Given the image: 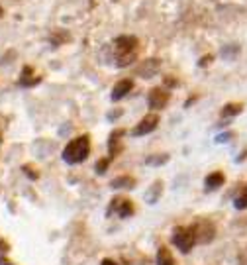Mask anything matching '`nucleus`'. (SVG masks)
Masks as SVG:
<instances>
[{
    "instance_id": "obj_24",
    "label": "nucleus",
    "mask_w": 247,
    "mask_h": 265,
    "mask_svg": "<svg viewBox=\"0 0 247 265\" xmlns=\"http://www.w3.org/2000/svg\"><path fill=\"white\" fill-rule=\"evenodd\" d=\"M165 85H167V87H177V81H175L173 77H165Z\"/></svg>"
},
{
    "instance_id": "obj_3",
    "label": "nucleus",
    "mask_w": 247,
    "mask_h": 265,
    "mask_svg": "<svg viewBox=\"0 0 247 265\" xmlns=\"http://www.w3.org/2000/svg\"><path fill=\"white\" fill-rule=\"evenodd\" d=\"M171 242H173L175 247H179L182 253H188L194 247V243H196V236H194V232H192L190 226H177L173 230Z\"/></svg>"
},
{
    "instance_id": "obj_8",
    "label": "nucleus",
    "mask_w": 247,
    "mask_h": 265,
    "mask_svg": "<svg viewBox=\"0 0 247 265\" xmlns=\"http://www.w3.org/2000/svg\"><path fill=\"white\" fill-rule=\"evenodd\" d=\"M159 69H161V61L159 59H147V61H143L141 65L135 69V75H139L143 79H151V77L157 75Z\"/></svg>"
},
{
    "instance_id": "obj_10",
    "label": "nucleus",
    "mask_w": 247,
    "mask_h": 265,
    "mask_svg": "<svg viewBox=\"0 0 247 265\" xmlns=\"http://www.w3.org/2000/svg\"><path fill=\"white\" fill-rule=\"evenodd\" d=\"M126 134V130H122V128H118V130H114L110 134V138H108V152H110V159H116L118 154L122 152V136Z\"/></svg>"
},
{
    "instance_id": "obj_14",
    "label": "nucleus",
    "mask_w": 247,
    "mask_h": 265,
    "mask_svg": "<svg viewBox=\"0 0 247 265\" xmlns=\"http://www.w3.org/2000/svg\"><path fill=\"white\" fill-rule=\"evenodd\" d=\"M157 265H175V257L167 245H161L157 249Z\"/></svg>"
},
{
    "instance_id": "obj_13",
    "label": "nucleus",
    "mask_w": 247,
    "mask_h": 265,
    "mask_svg": "<svg viewBox=\"0 0 247 265\" xmlns=\"http://www.w3.org/2000/svg\"><path fill=\"white\" fill-rule=\"evenodd\" d=\"M135 185H137V181L130 175H120L110 181V187L112 189H134Z\"/></svg>"
},
{
    "instance_id": "obj_26",
    "label": "nucleus",
    "mask_w": 247,
    "mask_h": 265,
    "mask_svg": "<svg viewBox=\"0 0 247 265\" xmlns=\"http://www.w3.org/2000/svg\"><path fill=\"white\" fill-rule=\"evenodd\" d=\"M2 16H4V10H2V6H0V18H2Z\"/></svg>"
},
{
    "instance_id": "obj_7",
    "label": "nucleus",
    "mask_w": 247,
    "mask_h": 265,
    "mask_svg": "<svg viewBox=\"0 0 247 265\" xmlns=\"http://www.w3.org/2000/svg\"><path fill=\"white\" fill-rule=\"evenodd\" d=\"M157 126H159V116L155 114V112H151V114L143 116V118L139 120V124H135V128L132 130V136H135V138H139V136H147V134L153 132Z\"/></svg>"
},
{
    "instance_id": "obj_17",
    "label": "nucleus",
    "mask_w": 247,
    "mask_h": 265,
    "mask_svg": "<svg viewBox=\"0 0 247 265\" xmlns=\"http://www.w3.org/2000/svg\"><path fill=\"white\" fill-rule=\"evenodd\" d=\"M233 206H235L237 210H245L247 208V183L241 187V191L237 193V197L233 200Z\"/></svg>"
},
{
    "instance_id": "obj_21",
    "label": "nucleus",
    "mask_w": 247,
    "mask_h": 265,
    "mask_svg": "<svg viewBox=\"0 0 247 265\" xmlns=\"http://www.w3.org/2000/svg\"><path fill=\"white\" fill-rule=\"evenodd\" d=\"M112 163V159L110 157H104V159H100L98 163H96V173L98 175H102V173H106V169H108V165Z\"/></svg>"
},
{
    "instance_id": "obj_23",
    "label": "nucleus",
    "mask_w": 247,
    "mask_h": 265,
    "mask_svg": "<svg viewBox=\"0 0 247 265\" xmlns=\"http://www.w3.org/2000/svg\"><path fill=\"white\" fill-rule=\"evenodd\" d=\"M212 59H214V55H204L202 59L198 61V65H200V67H208L210 63H212Z\"/></svg>"
},
{
    "instance_id": "obj_12",
    "label": "nucleus",
    "mask_w": 247,
    "mask_h": 265,
    "mask_svg": "<svg viewBox=\"0 0 247 265\" xmlns=\"http://www.w3.org/2000/svg\"><path fill=\"white\" fill-rule=\"evenodd\" d=\"M224 183H225L224 173H222V171H214V173H210V175L206 177V181H204V187H206V191H208V193H212V191L220 189Z\"/></svg>"
},
{
    "instance_id": "obj_20",
    "label": "nucleus",
    "mask_w": 247,
    "mask_h": 265,
    "mask_svg": "<svg viewBox=\"0 0 247 265\" xmlns=\"http://www.w3.org/2000/svg\"><path fill=\"white\" fill-rule=\"evenodd\" d=\"M169 161V155L167 154H161V155H151L147 157V165H163Z\"/></svg>"
},
{
    "instance_id": "obj_18",
    "label": "nucleus",
    "mask_w": 247,
    "mask_h": 265,
    "mask_svg": "<svg viewBox=\"0 0 247 265\" xmlns=\"http://www.w3.org/2000/svg\"><path fill=\"white\" fill-rule=\"evenodd\" d=\"M8 251H10V245L6 240H0V265H16L14 261L8 259Z\"/></svg>"
},
{
    "instance_id": "obj_15",
    "label": "nucleus",
    "mask_w": 247,
    "mask_h": 265,
    "mask_svg": "<svg viewBox=\"0 0 247 265\" xmlns=\"http://www.w3.org/2000/svg\"><path fill=\"white\" fill-rule=\"evenodd\" d=\"M243 110V104L241 102H229L222 108V118H231V116H237L239 112Z\"/></svg>"
},
{
    "instance_id": "obj_11",
    "label": "nucleus",
    "mask_w": 247,
    "mask_h": 265,
    "mask_svg": "<svg viewBox=\"0 0 247 265\" xmlns=\"http://www.w3.org/2000/svg\"><path fill=\"white\" fill-rule=\"evenodd\" d=\"M22 87H36V85H40L42 83V77L40 75H36L34 73V69L30 65H26L22 69V75H20V81H18Z\"/></svg>"
},
{
    "instance_id": "obj_16",
    "label": "nucleus",
    "mask_w": 247,
    "mask_h": 265,
    "mask_svg": "<svg viewBox=\"0 0 247 265\" xmlns=\"http://www.w3.org/2000/svg\"><path fill=\"white\" fill-rule=\"evenodd\" d=\"M161 191H163V181H155V183H153V187L149 189V193L145 195L147 202L155 204V202H157V199H159V195H161Z\"/></svg>"
},
{
    "instance_id": "obj_1",
    "label": "nucleus",
    "mask_w": 247,
    "mask_h": 265,
    "mask_svg": "<svg viewBox=\"0 0 247 265\" xmlns=\"http://www.w3.org/2000/svg\"><path fill=\"white\" fill-rule=\"evenodd\" d=\"M139 40L135 36H118L114 40V61L116 67H130L137 59Z\"/></svg>"
},
{
    "instance_id": "obj_5",
    "label": "nucleus",
    "mask_w": 247,
    "mask_h": 265,
    "mask_svg": "<svg viewBox=\"0 0 247 265\" xmlns=\"http://www.w3.org/2000/svg\"><path fill=\"white\" fill-rule=\"evenodd\" d=\"M135 212V206L134 202L130 199H126V197H114L110 200V204H108V216H120V218H130V216H134Z\"/></svg>"
},
{
    "instance_id": "obj_6",
    "label": "nucleus",
    "mask_w": 247,
    "mask_h": 265,
    "mask_svg": "<svg viewBox=\"0 0 247 265\" xmlns=\"http://www.w3.org/2000/svg\"><path fill=\"white\" fill-rule=\"evenodd\" d=\"M171 100V92L165 87H155L149 90L147 94V102H149V108L153 110H163L167 106V102Z\"/></svg>"
},
{
    "instance_id": "obj_25",
    "label": "nucleus",
    "mask_w": 247,
    "mask_h": 265,
    "mask_svg": "<svg viewBox=\"0 0 247 265\" xmlns=\"http://www.w3.org/2000/svg\"><path fill=\"white\" fill-rule=\"evenodd\" d=\"M100 265H118L116 261H112V259H102V263Z\"/></svg>"
},
{
    "instance_id": "obj_2",
    "label": "nucleus",
    "mask_w": 247,
    "mask_h": 265,
    "mask_svg": "<svg viewBox=\"0 0 247 265\" xmlns=\"http://www.w3.org/2000/svg\"><path fill=\"white\" fill-rule=\"evenodd\" d=\"M90 155V136H79L75 140H71L65 150H63V161L69 165H77L83 163Z\"/></svg>"
},
{
    "instance_id": "obj_9",
    "label": "nucleus",
    "mask_w": 247,
    "mask_h": 265,
    "mask_svg": "<svg viewBox=\"0 0 247 265\" xmlns=\"http://www.w3.org/2000/svg\"><path fill=\"white\" fill-rule=\"evenodd\" d=\"M132 90H134V81H132V79H122V81H118V83L114 85L110 98H112L114 102H116V100H122V98L128 96Z\"/></svg>"
},
{
    "instance_id": "obj_22",
    "label": "nucleus",
    "mask_w": 247,
    "mask_h": 265,
    "mask_svg": "<svg viewBox=\"0 0 247 265\" xmlns=\"http://www.w3.org/2000/svg\"><path fill=\"white\" fill-rule=\"evenodd\" d=\"M22 171L30 177V179H38V177H40V173H38V171H34V167H32V165H24Z\"/></svg>"
},
{
    "instance_id": "obj_19",
    "label": "nucleus",
    "mask_w": 247,
    "mask_h": 265,
    "mask_svg": "<svg viewBox=\"0 0 247 265\" xmlns=\"http://www.w3.org/2000/svg\"><path fill=\"white\" fill-rule=\"evenodd\" d=\"M67 40H71V36H69V34H65L63 30H57V32L51 36V44H53V45H61L63 42H67Z\"/></svg>"
},
{
    "instance_id": "obj_4",
    "label": "nucleus",
    "mask_w": 247,
    "mask_h": 265,
    "mask_svg": "<svg viewBox=\"0 0 247 265\" xmlns=\"http://www.w3.org/2000/svg\"><path fill=\"white\" fill-rule=\"evenodd\" d=\"M194 236H196V243H210L216 238V226L214 222L208 218H198L190 224Z\"/></svg>"
},
{
    "instance_id": "obj_27",
    "label": "nucleus",
    "mask_w": 247,
    "mask_h": 265,
    "mask_svg": "<svg viewBox=\"0 0 247 265\" xmlns=\"http://www.w3.org/2000/svg\"><path fill=\"white\" fill-rule=\"evenodd\" d=\"M0 142H2V126H0Z\"/></svg>"
}]
</instances>
